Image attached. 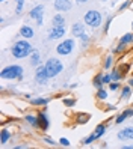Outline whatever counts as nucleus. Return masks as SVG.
<instances>
[{
	"instance_id": "obj_19",
	"label": "nucleus",
	"mask_w": 133,
	"mask_h": 149,
	"mask_svg": "<svg viewBox=\"0 0 133 149\" xmlns=\"http://www.w3.org/2000/svg\"><path fill=\"white\" fill-rule=\"evenodd\" d=\"M30 63L32 65H39V51L33 50V53L30 54Z\"/></svg>"
},
{
	"instance_id": "obj_24",
	"label": "nucleus",
	"mask_w": 133,
	"mask_h": 149,
	"mask_svg": "<svg viewBox=\"0 0 133 149\" xmlns=\"http://www.w3.org/2000/svg\"><path fill=\"white\" fill-rule=\"evenodd\" d=\"M23 6H24V0H17V11H15L17 15H20V14H21Z\"/></svg>"
},
{
	"instance_id": "obj_25",
	"label": "nucleus",
	"mask_w": 133,
	"mask_h": 149,
	"mask_svg": "<svg viewBox=\"0 0 133 149\" xmlns=\"http://www.w3.org/2000/svg\"><path fill=\"white\" fill-rule=\"evenodd\" d=\"M130 92H132V87L130 86H126V87H122V98H129L130 96Z\"/></svg>"
},
{
	"instance_id": "obj_3",
	"label": "nucleus",
	"mask_w": 133,
	"mask_h": 149,
	"mask_svg": "<svg viewBox=\"0 0 133 149\" xmlns=\"http://www.w3.org/2000/svg\"><path fill=\"white\" fill-rule=\"evenodd\" d=\"M44 66H46L47 72H49V77H56L62 69H64V65H62V62L59 59H55V57H50L46 63H44Z\"/></svg>"
},
{
	"instance_id": "obj_31",
	"label": "nucleus",
	"mask_w": 133,
	"mask_h": 149,
	"mask_svg": "<svg viewBox=\"0 0 133 149\" xmlns=\"http://www.w3.org/2000/svg\"><path fill=\"white\" fill-rule=\"evenodd\" d=\"M86 120H88V116L86 115H79V119H77L79 124H85Z\"/></svg>"
},
{
	"instance_id": "obj_18",
	"label": "nucleus",
	"mask_w": 133,
	"mask_h": 149,
	"mask_svg": "<svg viewBox=\"0 0 133 149\" xmlns=\"http://www.w3.org/2000/svg\"><path fill=\"white\" fill-rule=\"evenodd\" d=\"M133 41V35L132 33H126V35H124V36L120 39V44H121V45H127V44H130Z\"/></svg>"
},
{
	"instance_id": "obj_11",
	"label": "nucleus",
	"mask_w": 133,
	"mask_h": 149,
	"mask_svg": "<svg viewBox=\"0 0 133 149\" xmlns=\"http://www.w3.org/2000/svg\"><path fill=\"white\" fill-rule=\"evenodd\" d=\"M120 140H133V127H127L118 133Z\"/></svg>"
},
{
	"instance_id": "obj_22",
	"label": "nucleus",
	"mask_w": 133,
	"mask_h": 149,
	"mask_svg": "<svg viewBox=\"0 0 133 149\" xmlns=\"http://www.w3.org/2000/svg\"><path fill=\"white\" fill-rule=\"evenodd\" d=\"M103 84H104V83H103V74H99V75L94 78V86L97 87V89H100Z\"/></svg>"
},
{
	"instance_id": "obj_14",
	"label": "nucleus",
	"mask_w": 133,
	"mask_h": 149,
	"mask_svg": "<svg viewBox=\"0 0 133 149\" xmlns=\"http://www.w3.org/2000/svg\"><path fill=\"white\" fill-rule=\"evenodd\" d=\"M129 116H133V109H129V110H124L122 113H121V115L117 118V119H115V122H117V124H122V122L124 120H126Z\"/></svg>"
},
{
	"instance_id": "obj_12",
	"label": "nucleus",
	"mask_w": 133,
	"mask_h": 149,
	"mask_svg": "<svg viewBox=\"0 0 133 149\" xmlns=\"http://www.w3.org/2000/svg\"><path fill=\"white\" fill-rule=\"evenodd\" d=\"M71 32L74 36H82L85 33V27H83V23H74L73 27H71Z\"/></svg>"
},
{
	"instance_id": "obj_20",
	"label": "nucleus",
	"mask_w": 133,
	"mask_h": 149,
	"mask_svg": "<svg viewBox=\"0 0 133 149\" xmlns=\"http://www.w3.org/2000/svg\"><path fill=\"white\" fill-rule=\"evenodd\" d=\"M26 122L32 127H38V116H32V115H27L26 116Z\"/></svg>"
},
{
	"instance_id": "obj_23",
	"label": "nucleus",
	"mask_w": 133,
	"mask_h": 149,
	"mask_svg": "<svg viewBox=\"0 0 133 149\" xmlns=\"http://www.w3.org/2000/svg\"><path fill=\"white\" fill-rule=\"evenodd\" d=\"M97 98H99V100H106V98H108V92H106L103 87H100V89L97 91Z\"/></svg>"
},
{
	"instance_id": "obj_34",
	"label": "nucleus",
	"mask_w": 133,
	"mask_h": 149,
	"mask_svg": "<svg viewBox=\"0 0 133 149\" xmlns=\"http://www.w3.org/2000/svg\"><path fill=\"white\" fill-rule=\"evenodd\" d=\"M59 143H61L62 146H70V142H68L67 139H61V140H59Z\"/></svg>"
},
{
	"instance_id": "obj_15",
	"label": "nucleus",
	"mask_w": 133,
	"mask_h": 149,
	"mask_svg": "<svg viewBox=\"0 0 133 149\" xmlns=\"http://www.w3.org/2000/svg\"><path fill=\"white\" fill-rule=\"evenodd\" d=\"M9 139H11V131L2 130V136H0V143H2V145H6Z\"/></svg>"
},
{
	"instance_id": "obj_35",
	"label": "nucleus",
	"mask_w": 133,
	"mask_h": 149,
	"mask_svg": "<svg viewBox=\"0 0 133 149\" xmlns=\"http://www.w3.org/2000/svg\"><path fill=\"white\" fill-rule=\"evenodd\" d=\"M110 21H112V17L110 18H108V21H106V26H104V32L109 30V26H110Z\"/></svg>"
},
{
	"instance_id": "obj_8",
	"label": "nucleus",
	"mask_w": 133,
	"mask_h": 149,
	"mask_svg": "<svg viewBox=\"0 0 133 149\" xmlns=\"http://www.w3.org/2000/svg\"><path fill=\"white\" fill-rule=\"evenodd\" d=\"M64 35H65V27H64V26H53V29L49 33V39L50 41H55V39L62 38Z\"/></svg>"
},
{
	"instance_id": "obj_33",
	"label": "nucleus",
	"mask_w": 133,
	"mask_h": 149,
	"mask_svg": "<svg viewBox=\"0 0 133 149\" xmlns=\"http://www.w3.org/2000/svg\"><path fill=\"white\" fill-rule=\"evenodd\" d=\"M132 3V0H127V2H124L121 6H120V11H124V9H126V8H129V5Z\"/></svg>"
},
{
	"instance_id": "obj_26",
	"label": "nucleus",
	"mask_w": 133,
	"mask_h": 149,
	"mask_svg": "<svg viewBox=\"0 0 133 149\" xmlns=\"http://www.w3.org/2000/svg\"><path fill=\"white\" fill-rule=\"evenodd\" d=\"M112 80L113 81H118L120 78H121V74H120V69H115V71H112Z\"/></svg>"
},
{
	"instance_id": "obj_1",
	"label": "nucleus",
	"mask_w": 133,
	"mask_h": 149,
	"mask_svg": "<svg viewBox=\"0 0 133 149\" xmlns=\"http://www.w3.org/2000/svg\"><path fill=\"white\" fill-rule=\"evenodd\" d=\"M11 53H12V56L17 57V59H24V57H27L29 54L33 53V47L30 45L27 41L21 39V41H17L14 45H12Z\"/></svg>"
},
{
	"instance_id": "obj_7",
	"label": "nucleus",
	"mask_w": 133,
	"mask_h": 149,
	"mask_svg": "<svg viewBox=\"0 0 133 149\" xmlns=\"http://www.w3.org/2000/svg\"><path fill=\"white\" fill-rule=\"evenodd\" d=\"M29 15H30V18H33L35 21H37L38 26H41L42 24V15H44V6L42 5L35 6L33 9L29 12Z\"/></svg>"
},
{
	"instance_id": "obj_2",
	"label": "nucleus",
	"mask_w": 133,
	"mask_h": 149,
	"mask_svg": "<svg viewBox=\"0 0 133 149\" xmlns=\"http://www.w3.org/2000/svg\"><path fill=\"white\" fill-rule=\"evenodd\" d=\"M0 77L5 78V80H15V78L21 80V78H23V68L18 66V65L6 66V68L2 69V72H0Z\"/></svg>"
},
{
	"instance_id": "obj_4",
	"label": "nucleus",
	"mask_w": 133,
	"mask_h": 149,
	"mask_svg": "<svg viewBox=\"0 0 133 149\" xmlns=\"http://www.w3.org/2000/svg\"><path fill=\"white\" fill-rule=\"evenodd\" d=\"M85 23L91 27H99L101 24V14L99 11H88L85 15Z\"/></svg>"
},
{
	"instance_id": "obj_39",
	"label": "nucleus",
	"mask_w": 133,
	"mask_h": 149,
	"mask_svg": "<svg viewBox=\"0 0 133 149\" xmlns=\"http://www.w3.org/2000/svg\"><path fill=\"white\" fill-rule=\"evenodd\" d=\"M2 2H5V0H2Z\"/></svg>"
},
{
	"instance_id": "obj_40",
	"label": "nucleus",
	"mask_w": 133,
	"mask_h": 149,
	"mask_svg": "<svg viewBox=\"0 0 133 149\" xmlns=\"http://www.w3.org/2000/svg\"><path fill=\"white\" fill-rule=\"evenodd\" d=\"M132 26H133V24H132Z\"/></svg>"
},
{
	"instance_id": "obj_32",
	"label": "nucleus",
	"mask_w": 133,
	"mask_h": 149,
	"mask_svg": "<svg viewBox=\"0 0 133 149\" xmlns=\"http://www.w3.org/2000/svg\"><path fill=\"white\" fill-rule=\"evenodd\" d=\"M44 142H46L47 145H51V146H55V145H56V142H55V140H51L50 137H44Z\"/></svg>"
},
{
	"instance_id": "obj_29",
	"label": "nucleus",
	"mask_w": 133,
	"mask_h": 149,
	"mask_svg": "<svg viewBox=\"0 0 133 149\" xmlns=\"http://www.w3.org/2000/svg\"><path fill=\"white\" fill-rule=\"evenodd\" d=\"M110 66H112V56L106 57V60H104V68H106V69H109Z\"/></svg>"
},
{
	"instance_id": "obj_28",
	"label": "nucleus",
	"mask_w": 133,
	"mask_h": 149,
	"mask_svg": "<svg viewBox=\"0 0 133 149\" xmlns=\"http://www.w3.org/2000/svg\"><path fill=\"white\" fill-rule=\"evenodd\" d=\"M64 104H65L67 107H73L74 104H76V101H74L73 98H65V100H64Z\"/></svg>"
},
{
	"instance_id": "obj_6",
	"label": "nucleus",
	"mask_w": 133,
	"mask_h": 149,
	"mask_svg": "<svg viewBox=\"0 0 133 149\" xmlns=\"http://www.w3.org/2000/svg\"><path fill=\"white\" fill-rule=\"evenodd\" d=\"M35 78H37V81L39 83V84H46L47 83V80H49V72H47V69H46V66H38L37 68V71H35Z\"/></svg>"
},
{
	"instance_id": "obj_36",
	"label": "nucleus",
	"mask_w": 133,
	"mask_h": 149,
	"mask_svg": "<svg viewBox=\"0 0 133 149\" xmlns=\"http://www.w3.org/2000/svg\"><path fill=\"white\" fill-rule=\"evenodd\" d=\"M118 86H120L118 83H110V91H117Z\"/></svg>"
},
{
	"instance_id": "obj_10",
	"label": "nucleus",
	"mask_w": 133,
	"mask_h": 149,
	"mask_svg": "<svg viewBox=\"0 0 133 149\" xmlns=\"http://www.w3.org/2000/svg\"><path fill=\"white\" fill-rule=\"evenodd\" d=\"M50 127V120H49V116L46 113H39L38 115V128H41L42 131H47Z\"/></svg>"
},
{
	"instance_id": "obj_17",
	"label": "nucleus",
	"mask_w": 133,
	"mask_h": 149,
	"mask_svg": "<svg viewBox=\"0 0 133 149\" xmlns=\"http://www.w3.org/2000/svg\"><path fill=\"white\" fill-rule=\"evenodd\" d=\"M104 131H106V127H104L103 124H100L99 127H97V128H95V131H94V133H92V134L95 136V139H100V137H101V136L104 134Z\"/></svg>"
},
{
	"instance_id": "obj_37",
	"label": "nucleus",
	"mask_w": 133,
	"mask_h": 149,
	"mask_svg": "<svg viewBox=\"0 0 133 149\" xmlns=\"http://www.w3.org/2000/svg\"><path fill=\"white\" fill-rule=\"evenodd\" d=\"M76 2H77V3H86L88 0H76Z\"/></svg>"
},
{
	"instance_id": "obj_21",
	"label": "nucleus",
	"mask_w": 133,
	"mask_h": 149,
	"mask_svg": "<svg viewBox=\"0 0 133 149\" xmlns=\"http://www.w3.org/2000/svg\"><path fill=\"white\" fill-rule=\"evenodd\" d=\"M32 104L33 106H47L49 100H46V98H35V100H32Z\"/></svg>"
},
{
	"instance_id": "obj_13",
	"label": "nucleus",
	"mask_w": 133,
	"mask_h": 149,
	"mask_svg": "<svg viewBox=\"0 0 133 149\" xmlns=\"http://www.w3.org/2000/svg\"><path fill=\"white\" fill-rule=\"evenodd\" d=\"M20 35H21L23 38H27L29 39V38L33 36L35 33H33V29L30 27V26H23V27L20 29Z\"/></svg>"
},
{
	"instance_id": "obj_16",
	"label": "nucleus",
	"mask_w": 133,
	"mask_h": 149,
	"mask_svg": "<svg viewBox=\"0 0 133 149\" xmlns=\"http://www.w3.org/2000/svg\"><path fill=\"white\" fill-rule=\"evenodd\" d=\"M64 24H65V18H64V15L56 14L55 17H53V26H64Z\"/></svg>"
},
{
	"instance_id": "obj_27",
	"label": "nucleus",
	"mask_w": 133,
	"mask_h": 149,
	"mask_svg": "<svg viewBox=\"0 0 133 149\" xmlns=\"http://www.w3.org/2000/svg\"><path fill=\"white\" fill-rule=\"evenodd\" d=\"M95 140H97V139H95V136H94V134H91L89 137H86V139L83 140V145H91L92 142H95Z\"/></svg>"
},
{
	"instance_id": "obj_38",
	"label": "nucleus",
	"mask_w": 133,
	"mask_h": 149,
	"mask_svg": "<svg viewBox=\"0 0 133 149\" xmlns=\"http://www.w3.org/2000/svg\"><path fill=\"white\" fill-rule=\"evenodd\" d=\"M129 86H130V87H133V78H132V80L129 81Z\"/></svg>"
},
{
	"instance_id": "obj_30",
	"label": "nucleus",
	"mask_w": 133,
	"mask_h": 149,
	"mask_svg": "<svg viewBox=\"0 0 133 149\" xmlns=\"http://www.w3.org/2000/svg\"><path fill=\"white\" fill-rule=\"evenodd\" d=\"M110 81H112V75H110V74H104V75H103V83L108 84V83H110Z\"/></svg>"
},
{
	"instance_id": "obj_9",
	"label": "nucleus",
	"mask_w": 133,
	"mask_h": 149,
	"mask_svg": "<svg viewBox=\"0 0 133 149\" xmlns=\"http://www.w3.org/2000/svg\"><path fill=\"white\" fill-rule=\"evenodd\" d=\"M71 2L70 0H55V9L56 11H61V12H65V11H70L71 9Z\"/></svg>"
},
{
	"instance_id": "obj_5",
	"label": "nucleus",
	"mask_w": 133,
	"mask_h": 149,
	"mask_svg": "<svg viewBox=\"0 0 133 149\" xmlns=\"http://www.w3.org/2000/svg\"><path fill=\"white\" fill-rule=\"evenodd\" d=\"M74 50V39H65L56 47V53L61 56H67Z\"/></svg>"
}]
</instances>
